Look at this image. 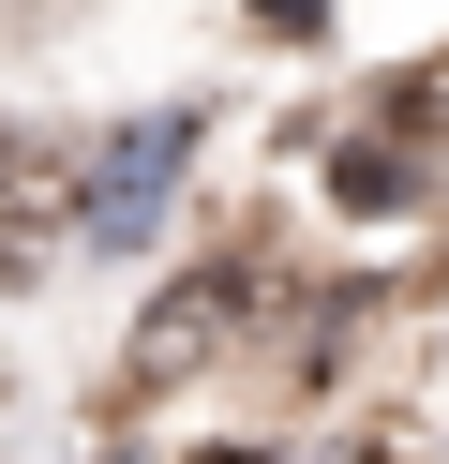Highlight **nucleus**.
I'll return each mask as SVG.
<instances>
[{
  "instance_id": "6",
  "label": "nucleus",
  "mask_w": 449,
  "mask_h": 464,
  "mask_svg": "<svg viewBox=\"0 0 449 464\" xmlns=\"http://www.w3.org/2000/svg\"><path fill=\"white\" fill-rule=\"evenodd\" d=\"M195 464H255V450H195Z\"/></svg>"
},
{
  "instance_id": "2",
  "label": "nucleus",
  "mask_w": 449,
  "mask_h": 464,
  "mask_svg": "<svg viewBox=\"0 0 449 464\" xmlns=\"http://www.w3.org/2000/svg\"><path fill=\"white\" fill-rule=\"evenodd\" d=\"M180 165H195V121H120V150H105V180H75V240H105V255H135L150 225H165V195H180Z\"/></svg>"
},
{
  "instance_id": "1",
  "label": "nucleus",
  "mask_w": 449,
  "mask_h": 464,
  "mask_svg": "<svg viewBox=\"0 0 449 464\" xmlns=\"http://www.w3.org/2000/svg\"><path fill=\"white\" fill-rule=\"evenodd\" d=\"M239 314H255V270H239V255H195V270H180L165 300L135 314V390H180V374H210Z\"/></svg>"
},
{
  "instance_id": "4",
  "label": "nucleus",
  "mask_w": 449,
  "mask_h": 464,
  "mask_svg": "<svg viewBox=\"0 0 449 464\" xmlns=\"http://www.w3.org/2000/svg\"><path fill=\"white\" fill-rule=\"evenodd\" d=\"M405 180H419L405 150H345V165H329V195H345V210H405Z\"/></svg>"
},
{
  "instance_id": "3",
  "label": "nucleus",
  "mask_w": 449,
  "mask_h": 464,
  "mask_svg": "<svg viewBox=\"0 0 449 464\" xmlns=\"http://www.w3.org/2000/svg\"><path fill=\"white\" fill-rule=\"evenodd\" d=\"M60 255H75V165L0 121V285H45Z\"/></svg>"
},
{
  "instance_id": "5",
  "label": "nucleus",
  "mask_w": 449,
  "mask_h": 464,
  "mask_svg": "<svg viewBox=\"0 0 449 464\" xmlns=\"http://www.w3.org/2000/svg\"><path fill=\"white\" fill-rule=\"evenodd\" d=\"M255 31H329V0H255Z\"/></svg>"
}]
</instances>
